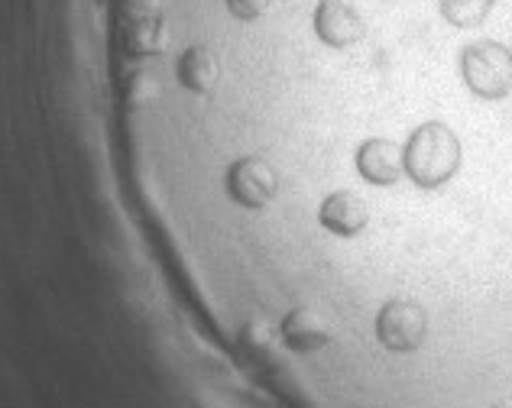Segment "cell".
Segmentation results:
<instances>
[{
    "label": "cell",
    "instance_id": "obj_1",
    "mask_svg": "<svg viewBox=\"0 0 512 408\" xmlns=\"http://www.w3.org/2000/svg\"><path fill=\"white\" fill-rule=\"evenodd\" d=\"M464 162V146L444 120H425L412 133L406 146H402V166L415 188L422 192H438L444 188Z\"/></svg>",
    "mask_w": 512,
    "mask_h": 408
},
{
    "label": "cell",
    "instance_id": "obj_2",
    "mask_svg": "<svg viewBox=\"0 0 512 408\" xmlns=\"http://www.w3.org/2000/svg\"><path fill=\"white\" fill-rule=\"evenodd\" d=\"M461 78L480 101H503L512 94V49L496 39H477L461 52Z\"/></svg>",
    "mask_w": 512,
    "mask_h": 408
},
{
    "label": "cell",
    "instance_id": "obj_3",
    "mask_svg": "<svg viewBox=\"0 0 512 408\" xmlns=\"http://www.w3.org/2000/svg\"><path fill=\"white\" fill-rule=\"evenodd\" d=\"M373 331L380 347L389 353H415L425 347L428 340V311L415 302V298H389V302L376 311Z\"/></svg>",
    "mask_w": 512,
    "mask_h": 408
},
{
    "label": "cell",
    "instance_id": "obj_4",
    "mask_svg": "<svg viewBox=\"0 0 512 408\" xmlns=\"http://www.w3.org/2000/svg\"><path fill=\"white\" fill-rule=\"evenodd\" d=\"M224 188L240 208L263 211L279 192V175L263 156H240L227 166Z\"/></svg>",
    "mask_w": 512,
    "mask_h": 408
},
{
    "label": "cell",
    "instance_id": "obj_5",
    "mask_svg": "<svg viewBox=\"0 0 512 408\" xmlns=\"http://www.w3.org/2000/svg\"><path fill=\"white\" fill-rule=\"evenodd\" d=\"M312 26H315V36L331 49L357 46L360 39L367 36L363 17L350 4H344V0H318L312 13Z\"/></svg>",
    "mask_w": 512,
    "mask_h": 408
},
{
    "label": "cell",
    "instance_id": "obj_6",
    "mask_svg": "<svg viewBox=\"0 0 512 408\" xmlns=\"http://www.w3.org/2000/svg\"><path fill=\"white\" fill-rule=\"evenodd\" d=\"M357 172L363 182L380 185V188H393L399 185V179L406 175V166H402V146L386 140V136H370L357 146Z\"/></svg>",
    "mask_w": 512,
    "mask_h": 408
},
{
    "label": "cell",
    "instance_id": "obj_7",
    "mask_svg": "<svg viewBox=\"0 0 512 408\" xmlns=\"http://www.w3.org/2000/svg\"><path fill=\"white\" fill-rule=\"evenodd\" d=\"M318 224L334 237H357L370 224V208L357 192L338 188V192L325 195L318 208Z\"/></svg>",
    "mask_w": 512,
    "mask_h": 408
},
{
    "label": "cell",
    "instance_id": "obj_8",
    "mask_svg": "<svg viewBox=\"0 0 512 408\" xmlns=\"http://www.w3.org/2000/svg\"><path fill=\"white\" fill-rule=\"evenodd\" d=\"M175 78H179V85L192 94H211L214 85H218L221 78V62L214 56V49L205 46V43H192L179 52V59H175Z\"/></svg>",
    "mask_w": 512,
    "mask_h": 408
},
{
    "label": "cell",
    "instance_id": "obj_9",
    "mask_svg": "<svg viewBox=\"0 0 512 408\" xmlns=\"http://www.w3.org/2000/svg\"><path fill=\"white\" fill-rule=\"evenodd\" d=\"M282 331V340H286V347L295 350V353H315L321 347H328V324L318 318V311L312 308H292L286 318L279 324Z\"/></svg>",
    "mask_w": 512,
    "mask_h": 408
},
{
    "label": "cell",
    "instance_id": "obj_10",
    "mask_svg": "<svg viewBox=\"0 0 512 408\" xmlns=\"http://www.w3.org/2000/svg\"><path fill=\"white\" fill-rule=\"evenodd\" d=\"M496 0H441V17L448 20L454 30H474L490 17Z\"/></svg>",
    "mask_w": 512,
    "mask_h": 408
},
{
    "label": "cell",
    "instance_id": "obj_11",
    "mask_svg": "<svg viewBox=\"0 0 512 408\" xmlns=\"http://www.w3.org/2000/svg\"><path fill=\"white\" fill-rule=\"evenodd\" d=\"M224 7H227V13H231L234 20L253 23V20H260L269 7H273V0H224Z\"/></svg>",
    "mask_w": 512,
    "mask_h": 408
}]
</instances>
